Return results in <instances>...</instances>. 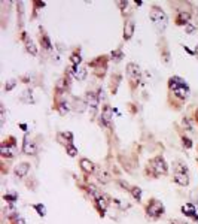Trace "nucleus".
Returning <instances> with one entry per match:
<instances>
[{
	"label": "nucleus",
	"mask_w": 198,
	"mask_h": 224,
	"mask_svg": "<svg viewBox=\"0 0 198 224\" xmlns=\"http://www.w3.org/2000/svg\"><path fill=\"white\" fill-rule=\"evenodd\" d=\"M150 20H152L155 28H156L159 33H162V31L165 30V27H167V15L164 14L162 9H159V8H152V11H150Z\"/></svg>",
	"instance_id": "obj_1"
},
{
	"label": "nucleus",
	"mask_w": 198,
	"mask_h": 224,
	"mask_svg": "<svg viewBox=\"0 0 198 224\" xmlns=\"http://www.w3.org/2000/svg\"><path fill=\"white\" fill-rule=\"evenodd\" d=\"M152 169V175H165L167 174V164L162 160V157H156L155 160L150 161L149 170Z\"/></svg>",
	"instance_id": "obj_2"
},
{
	"label": "nucleus",
	"mask_w": 198,
	"mask_h": 224,
	"mask_svg": "<svg viewBox=\"0 0 198 224\" xmlns=\"http://www.w3.org/2000/svg\"><path fill=\"white\" fill-rule=\"evenodd\" d=\"M127 76H128V79L133 81L134 84H139V82H140V78H142V70L139 69L137 64L130 63V64L127 66Z\"/></svg>",
	"instance_id": "obj_3"
},
{
	"label": "nucleus",
	"mask_w": 198,
	"mask_h": 224,
	"mask_svg": "<svg viewBox=\"0 0 198 224\" xmlns=\"http://www.w3.org/2000/svg\"><path fill=\"white\" fill-rule=\"evenodd\" d=\"M146 212H148L149 217H159L164 212V208H162V205L158 200H152L149 203V206L146 208Z\"/></svg>",
	"instance_id": "obj_4"
},
{
	"label": "nucleus",
	"mask_w": 198,
	"mask_h": 224,
	"mask_svg": "<svg viewBox=\"0 0 198 224\" xmlns=\"http://www.w3.org/2000/svg\"><path fill=\"white\" fill-rule=\"evenodd\" d=\"M23 151H24V154H27V155H34V154L37 152V147H36V144H34L33 141H30V139H24Z\"/></svg>",
	"instance_id": "obj_5"
},
{
	"label": "nucleus",
	"mask_w": 198,
	"mask_h": 224,
	"mask_svg": "<svg viewBox=\"0 0 198 224\" xmlns=\"http://www.w3.org/2000/svg\"><path fill=\"white\" fill-rule=\"evenodd\" d=\"M174 181L179 184V185H183L186 187L189 184V176L186 172H174Z\"/></svg>",
	"instance_id": "obj_6"
},
{
	"label": "nucleus",
	"mask_w": 198,
	"mask_h": 224,
	"mask_svg": "<svg viewBox=\"0 0 198 224\" xmlns=\"http://www.w3.org/2000/svg\"><path fill=\"white\" fill-rule=\"evenodd\" d=\"M28 170H30V164L28 163H20L14 169V174L17 175V176H20V178H23V176H25V175L28 174Z\"/></svg>",
	"instance_id": "obj_7"
},
{
	"label": "nucleus",
	"mask_w": 198,
	"mask_h": 224,
	"mask_svg": "<svg viewBox=\"0 0 198 224\" xmlns=\"http://www.w3.org/2000/svg\"><path fill=\"white\" fill-rule=\"evenodd\" d=\"M182 212L186 215V217H192V218H195L197 220V209H195V206L194 205H191V203H186V205H183L182 206Z\"/></svg>",
	"instance_id": "obj_8"
},
{
	"label": "nucleus",
	"mask_w": 198,
	"mask_h": 224,
	"mask_svg": "<svg viewBox=\"0 0 198 224\" xmlns=\"http://www.w3.org/2000/svg\"><path fill=\"white\" fill-rule=\"evenodd\" d=\"M80 167H82V170H83V172H86V174H93V172H94V169H96L94 163H93V161H90L88 158H82V160H80Z\"/></svg>",
	"instance_id": "obj_9"
},
{
	"label": "nucleus",
	"mask_w": 198,
	"mask_h": 224,
	"mask_svg": "<svg viewBox=\"0 0 198 224\" xmlns=\"http://www.w3.org/2000/svg\"><path fill=\"white\" fill-rule=\"evenodd\" d=\"M0 154H2L3 157H15L17 148H15V147H8V145H2Z\"/></svg>",
	"instance_id": "obj_10"
},
{
	"label": "nucleus",
	"mask_w": 198,
	"mask_h": 224,
	"mask_svg": "<svg viewBox=\"0 0 198 224\" xmlns=\"http://www.w3.org/2000/svg\"><path fill=\"white\" fill-rule=\"evenodd\" d=\"M25 48H27V51H28L31 55H36V54H37V48H36L34 42H33L28 36H25Z\"/></svg>",
	"instance_id": "obj_11"
},
{
	"label": "nucleus",
	"mask_w": 198,
	"mask_h": 224,
	"mask_svg": "<svg viewBox=\"0 0 198 224\" xmlns=\"http://www.w3.org/2000/svg\"><path fill=\"white\" fill-rule=\"evenodd\" d=\"M188 21H191V14H188V12H180V14H179V17H177L176 24H177V25H183V24H186Z\"/></svg>",
	"instance_id": "obj_12"
},
{
	"label": "nucleus",
	"mask_w": 198,
	"mask_h": 224,
	"mask_svg": "<svg viewBox=\"0 0 198 224\" xmlns=\"http://www.w3.org/2000/svg\"><path fill=\"white\" fill-rule=\"evenodd\" d=\"M73 76L76 79H79V81H82L85 76H86V69H77V67H74L73 70Z\"/></svg>",
	"instance_id": "obj_13"
},
{
	"label": "nucleus",
	"mask_w": 198,
	"mask_h": 224,
	"mask_svg": "<svg viewBox=\"0 0 198 224\" xmlns=\"http://www.w3.org/2000/svg\"><path fill=\"white\" fill-rule=\"evenodd\" d=\"M103 123L107 125V127H112V117H110L107 108H104V111H103Z\"/></svg>",
	"instance_id": "obj_14"
},
{
	"label": "nucleus",
	"mask_w": 198,
	"mask_h": 224,
	"mask_svg": "<svg viewBox=\"0 0 198 224\" xmlns=\"http://www.w3.org/2000/svg\"><path fill=\"white\" fill-rule=\"evenodd\" d=\"M86 103L90 105V106H97V97H96V94L94 93H88L86 94Z\"/></svg>",
	"instance_id": "obj_15"
},
{
	"label": "nucleus",
	"mask_w": 198,
	"mask_h": 224,
	"mask_svg": "<svg viewBox=\"0 0 198 224\" xmlns=\"http://www.w3.org/2000/svg\"><path fill=\"white\" fill-rule=\"evenodd\" d=\"M70 109H72V106H70L67 102H61V103H60V106H58V111H60V114H67Z\"/></svg>",
	"instance_id": "obj_16"
},
{
	"label": "nucleus",
	"mask_w": 198,
	"mask_h": 224,
	"mask_svg": "<svg viewBox=\"0 0 198 224\" xmlns=\"http://www.w3.org/2000/svg\"><path fill=\"white\" fill-rule=\"evenodd\" d=\"M131 194L134 196V199L136 200H142V188H139V187L131 188Z\"/></svg>",
	"instance_id": "obj_17"
},
{
	"label": "nucleus",
	"mask_w": 198,
	"mask_h": 224,
	"mask_svg": "<svg viewBox=\"0 0 198 224\" xmlns=\"http://www.w3.org/2000/svg\"><path fill=\"white\" fill-rule=\"evenodd\" d=\"M97 202V206L100 208V211H101V214L104 212V208H106V203H107V200L103 199V197H99V199L96 200Z\"/></svg>",
	"instance_id": "obj_18"
},
{
	"label": "nucleus",
	"mask_w": 198,
	"mask_h": 224,
	"mask_svg": "<svg viewBox=\"0 0 198 224\" xmlns=\"http://www.w3.org/2000/svg\"><path fill=\"white\" fill-rule=\"evenodd\" d=\"M130 27H133V23H127L125 24V39H130L131 36H133V28H131V31H130Z\"/></svg>",
	"instance_id": "obj_19"
},
{
	"label": "nucleus",
	"mask_w": 198,
	"mask_h": 224,
	"mask_svg": "<svg viewBox=\"0 0 198 224\" xmlns=\"http://www.w3.org/2000/svg\"><path fill=\"white\" fill-rule=\"evenodd\" d=\"M21 99L24 100V102H28V103H33V99H31V91H30V90H27V91H24V94L21 96Z\"/></svg>",
	"instance_id": "obj_20"
},
{
	"label": "nucleus",
	"mask_w": 198,
	"mask_h": 224,
	"mask_svg": "<svg viewBox=\"0 0 198 224\" xmlns=\"http://www.w3.org/2000/svg\"><path fill=\"white\" fill-rule=\"evenodd\" d=\"M174 172H186V174H188V167H186L183 163H177L176 167H174Z\"/></svg>",
	"instance_id": "obj_21"
},
{
	"label": "nucleus",
	"mask_w": 198,
	"mask_h": 224,
	"mask_svg": "<svg viewBox=\"0 0 198 224\" xmlns=\"http://www.w3.org/2000/svg\"><path fill=\"white\" fill-rule=\"evenodd\" d=\"M80 61H82V58H80V55H79L77 52L72 55V63H73V64H74V67H76V66H77V64H79Z\"/></svg>",
	"instance_id": "obj_22"
},
{
	"label": "nucleus",
	"mask_w": 198,
	"mask_h": 224,
	"mask_svg": "<svg viewBox=\"0 0 198 224\" xmlns=\"http://www.w3.org/2000/svg\"><path fill=\"white\" fill-rule=\"evenodd\" d=\"M67 154L72 155V157H76L77 155V149L74 148L73 145H67Z\"/></svg>",
	"instance_id": "obj_23"
},
{
	"label": "nucleus",
	"mask_w": 198,
	"mask_h": 224,
	"mask_svg": "<svg viewBox=\"0 0 198 224\" xmlns=\"http://www.w3.org/2000/svg\"><path fill=\"white\" fill-rule=\"evenodd\" d=\"M99 181L100 182H103V184L107 182V181H109V175L106 174V172H100L99 174Z\"/></svg>",
	"instance_id": "obj_24"
},
{
	"label": "nucleus",
	"mask_w": 198,
	"mask_h": 224,
	"mask_svg": "<svg viewBox=\"0 0 198 224\" xmlns=\"http://www.w3.org/2000/svg\"><path fill=\"white\" fill-rule=\"evenodd\" d=\"M15 85H17V81H15V79H9V81L6 82V87H5V88H6V91H9V90L14 88Z\"/></svg>",
	"instance_id": "obj_25"
},
{
	"label": "nucleus",
	"mask_w": 198,
	"mask_h": 224,
	"mask_svg": "<svg viewBox=\"0 0 198 224\" xmlns=\"http://www.w3.org/2000/svg\"><path fill=\"white\" fill-rule=\"evenodd\" d=\"M182 141H183L185 148H191V147H192V141H191V139H188V138H182Z\"/></svg>",
	"instance_id": "obj_26"
},
{
	"label": "nucleus",
	"mask_w": 198,
	"mask_h": 224,
	"mask_svg": "<svg viewBox=\"0 0 198 224\" xmlns=\"http://www.w3.org/2000/svg\"><path fill=\"white\" fill-rule=\"evenodd\" d=\"M42 42H43V47L46 48V50H51V45H49V39H46V36H43V39H42Z\"/></svg>",
	"instance_id": "obj_27"
},
{
	"label": "nucleus",
	"mask_w": 198,
	"mask_h": 224,
	"mask_svg": "<svg viewBox=\"0 0 198 224\" xmlns=\"http://www.w3.org/2000/svg\"><path fill=\"white\" fill-rule=\"evenodd\" d=\"M192 31H195V27H194V25H191V24H188V25H186V33H189V34H191Z\"/></svg>",
	"instance_id": "obj_28"
},
{
	"label": "nucleus",
	"mask_w": 198,
	"mask_h": 224,
	"mask_svg": "<svg viewBox=\"0 0 198 224\" xmlns=\"http://www.w3.org/2000/svg\"><path fill=\"white\" fill-rule=\"evenodd\" d=\"M34 208H37V209H39V214H40L42 217L45 215V209H43V206H42V205H37V206H34Z\"/></svg>",
	"instance_id": "obj_29"
},
{
	"label": "nucleus",
	"mask_w": 198,
	"mask_h": 224,
	"mask_svg": "<svg viewBox=\"0 0 198 224\" xmlns=\"http://www.w3.org/2000/svg\"><path fill=\"white\" fill-rule=\"evenodd\" d=\"M194 52H195V55H197V57H198V45H197V50L194 51Z\"/></svg>",
	"instance_id": "obj_30"
},
{
	"label": "nucleus",
	"mask_w": 198,
	"mask_h": 224,
	"mask_svg": "<svg viewBox=\"0 0 198 224\" xmlns=\"http://www.w3.org/2000/svg\"><path fill=\"white\" fill-rule=\"evenodd\" d=\"M197 212H198V209H197ZM197 218H198V214H197Z\"/></svg>",
	"instance_id": "obj_31"
}]
</instances>
